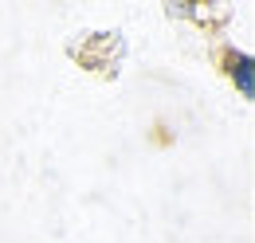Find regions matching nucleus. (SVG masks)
I'll list each match as a JSON object with an SVG mask.
<instances>
[{
  "mask_svg": "<svg viewBox=\"0 0 255 243\" xmlns=\"http://www.w3.org/2000/svg\"><path fill=\"white\" fill-rule=\"evenodd\" d=\"M232 75L240 79V91L252 94V59L248 55H232Z\"/></svg>",
  "mask_w": 255,
  "mask_h": 243,
  "instance_id": "nucleus-1",
  "label": "nucleus"
}]
</instances>
